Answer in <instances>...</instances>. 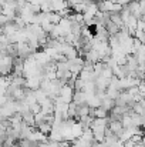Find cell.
Instances as JSON below:
<instances>
[{"mask_svg":"<svg viewBox=\"0 0 145 147\" xmlns=\"http://www.w3.org/2000/svg\"><path fill=\"white\" fill-rule=\"evenodd\" d=\"M108 129L120 139L121 137V134L124 133V130H125V127H124V124H122V121L121 120H114V121H110V124H108Z\"/></svg>","mask_w":145,"mask_h":147,"instance_id":"obj_1","label":"cell"},{"mask_svg":"<svg viewBox=\"0 0 145 147\" xmlns=\"http://www.w3.org/2000/svg\"><path fill=\"white\" fill-rule=\"evenodd\" d=\"M73 101H74L77 106L87 104V93H86V92H76V93H74V97H73Z\"/></svg>","mask_w":145,"mask_h":147,"instance_id":"obj_2","label":"cell"},{"mask_svg":"<svg viewBox=\"0 0 145 147\" xmlns=\"http://www.w3.org/2000/svg\"><path fill=\"white\" fill-rule=\"evenodd\" d=\"M101 107H102V109H105V110L110 113V111L115 107V100H112V98H110V97H105L104 100H102Z\"/></svg>","mask_w":145,"mask_h":147,"instance_id":"obj_3","label":"cell"},{"mask_svg":"<svg viewBox=\"0 0 145 147\" xmlns=\"http://www.w3.org/2000/svg\"><path fill=\"white\" fill-rule=\"evenodd\" d=\"M30 111L34 113V114L41 113V104H40V103H34V104H31V106H30Z\"/></svg>","mask_w":145,"mask_h":147,"instance_id":"obj_4","label":"cell"},{"mask_svg":"<svg viewBox=\"0 0 145 147\" xmlns=\"http://www.w3.org/2000/svg\"><path fill=\"white\" fill-rule=\"evenodd\" d=\"M144 100H145V96H144Z\"/></svg>","mask_w":145,"mask_h":147,"instance_id":"obj_5","label":"cell"}]
</instances>
